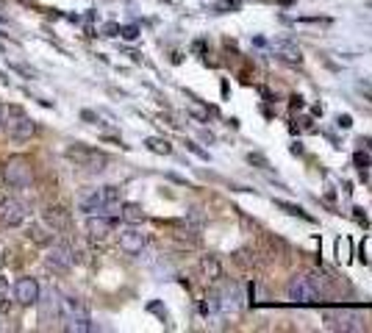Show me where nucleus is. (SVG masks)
Here are the masks:
<instances>
[{
	"mask_svg": "<svg viewBox=\"0 0 372 333\" xmlns=\"http://www.w3.org/2000/svg\"><path fill=\"white\" fill-rule=\"evenodd\" d=\"M325 298V281L320 275H298L289 283V300L298 305H314Z\"/></svg>",
	"mask_w": 372,
	"mask_h": 333,
	"instance_id": "obj_1",
	"label": "nucleus"
},
{
	"mask_svg": "<svg viewBox=\"0 0 372 333\" xmlns=\"http://www.w3.org/2000/svg\"><path fill=\"white\" fill-rule=\"evenodd\" d=\"M78 205L84 214H111V211H120L123 200H120L117 186H103V189H92L89 195H84Z\"/></svg>",
	"mask_w": 372,
	"mask_h": 333,
	"instance_id": "obj_2",
	"label": "nucleus"
},
{
	"mask_svg": "<svg viewBox=\"0 0 372 333\" xmlns=\"http://www.w3.org/2000/svg\"><path fill=\"white\" fill-rule=\"evenodd\" d=\"M3 184L9 189H28L34 184V166L23 156H11L3 164Z\"/></svg>",
	"mask_w": 372,
	"mask_h": 333,
	"instance_id": "obj_3",
	"label": "nucleus"
},
{
	"mask_svg": "<svg viewBox=\"0 0 372 333\" xmlns=\"http://www.w3.org/2000/svg\"><path fill=\"white\" fill-rule=\"evenodd\" d=\"M36 305H39V322H42V328H53L62 320V295L56 289L47 286L45 292H39Z\"/></svg>",
	"mask_w": 372,
	"mask_h": 333,
	"instance_id": "obj_4",
	"label": "nucleus"
},
{
	"mask_svg": "<svg viewBox=\"0 0 372 333\" xmlns=\"http://www.w3.org/2000/svg\"><path fill=\"white\" fill-rule=\"evenodd\" d=\"M6 131H9V139L14 145H26L36 136V123L23 111H11L6 120Z\"/></svg>",
	"mask_w": 372,
	"mask_h": 333,
	"instance_id": "obj_5",
	"label": "nucleus"
},
{
	"mask_svg": "<svg viewBox=\"0 0 372 333\" xmlns=\"http://www.w3.org/2000/svg\"><path fill=\"white\" fill-rule=\"evenodd\" d=\"M67 159L72 164L89 169V172H103L106 164H108V159H106L103 153L92 150V147H84V145H72V147H67Z\"/></svg>",
	"mask_w": 372,
	"mask_h": 333,
	"instance_id": "obj_6",
	"label": "nucleus"
},
{
	"mask_svg": "<svg viewBox=\"0 0 372 333\" xmlns=\"http://www.w3.org/2000/svg\"><path fill=\"white\" fill-rule=\"evenodd\" d=\"M45 264L50 266V269H56V272H67L75 264V250L69 244H64V242H59V244H53L45 253Z\"/></svg>",
	"mask_w": 372,
	"mask_h": 333,
	"instance_id": "obj_7",
	"label": "nucleus"
},
{
	"mask_svg": "<svg viewBox=\"0 0 372 333\" xmlns=\"http://www.w3.org/2000/svg\"><path fill=\"white\" fill-rule=\"evenodd\" d=\"M26 217H28V208H26L20 200H14V198L0 200V222H3V225L17 228V225L26 222Z\"/></svg>",
	"mask_w": 372,
	"mask_h": 333,
	"instance_id": "obj_8",
	"label": "nucleus"
},
{
	"mask_svg": "<svg viewBox=\"0 0 372 333\" xmlns=\"http://www.w3.org/2000/svg\"><path fill=\"white\" fill-rule=\"evenodd\" d=\"M39 292H42V286L36 283L34 278H20V281H14V286H11V298L17 305H36V300H39Z\"/></svg>",
	"mask_w": 372,
	"mask_h": 333,
	"instance_id": "obj_9",
	"label": "nucleus"
},
{
	"mask_svg": "<svg viewBox=\"0 0 372 333\" xmlns=\"http://www.w3.org/2000/svg\"><path fill=\"white\" fill-rule=\"evenodd\" d=\"M325 320L334 331H361L364 328V317L359 311H331L325 314Z\"/></svg>",
	"mask_w": 372,
	"mask_h": 333,
	"instance_id": "obj_10",
	"label": "nucleus"
},
{
	"mask_svg": "<svg viewBox=\"0 0 372 333\" xmlns=\"http://www.w3.org/2000/svg\"><path fill=\"white\" fill-rule=\"evenodd\" d=\"M120 247H123V253H128V256H139V253L147 247V233L136 231V228L123 231L120 233Z\"/></svg>",
	"mask_w": 372,
	"mask_h": 333,
	"instance_id": "obj_11",
	"label": "nucleus"
},
{
	"mask_svg": "<svg viewBox=\"0 0 372 333\" xmlns=\"http://www.w3.org/2000/svg\"><path fill=\"white\" fill-rule=\"evenodd\" d=\"M114 228V222L106 214H86V233L92 239H106Z\"/></svg>",
	"mask_w": 372,
	"mask_h": 333,
	"instance_id": "obj_12",
	"label": "nucleus"
},
{
	"mask_svg": "<svg viewBox=\"0 0 372 333\" xmlns=\"http://www.w3.org/2000/svg\"><path fill=\"white\" fill-rule=\"evenodd\" d=\"M62 314L64 320H84L89 317V308L81 298H62Z\"/></svg>",
	"mask_w": 372,
	"mask_h": 333,
	"instance_id": "obj_13",
	"label": "nucleus"
},
{
	"mask_svg": "<svg viewBox=\"0 0 372 333\" xmlns=\"http://www.w3.org/2000/svg\"><path fill=\"white\" fill-rule=\"evenodd\" d=\"M120 217L125 220V222H142L145 220V211H142V205H136V203H125V205H120Z\"/></svg>",
	"mask_w": 372,
	"mask_h": 333,
	"instance_id": "obj_14",
	"label": "nucleus"
},
{
	"mask_svg": "<svg viewBox=\"0 0 372 333\" xmlns=\"http://www.w3.org/2000/svg\"><path fill=\"white\" fill-rule=\"evenodd\" d=\"M28 236H31V242H36V244H50L53 239H56V233H53V228H42V225H31L28 228Z\"/></svg>",
	"mask_w": 372,
	"mask_h": 333,
	"instance_id": "obj_15",
	"label": "nucleus"
},
{
	"mask_svg": "<svg viewBox=\"0 0 372 333\" xmlns=\"http://www.w3.org/2000/svg\"><path fill=\"white\" fill-rule=\"evenodd\" d=\"M45 220H47L53 228H59V231L69 225V217H67V211H64V208H47V211H45Z\"/></svg>",
	"mask_w": 372,
	"mask_h": 333,
	"instance_id": "obj_16",
	"label": "nucleus"
},
{
	"mask_svg": "<svg viewBox=\"0 0 372 333\" xmlns=\"http://www.w3.org/2000/svg\"><path fill=\"white\" fill-rule=\"evenodd\" d=\"M275 50H278L286 62H298V64H300V59H303L300 47H298V45H292V42H281V45H275Z\"/></svg>",
	"mask_w": 372,
	"mask_h": 333,
	"instance_id": "obj_17",
	"label": "nucleus"
},
{
	"mask_svg": "<svg viewBox=\"0 0 372 333\" xmlns=\"http://www.w3.org/2000/svg\"><path fill=\"white\" fill-rule=\"evenodd\" d=\"M92 328H95V325H92L89 317H84V320H67V322H64V331L69 333H89Z\"/></svg>",
	"mask_w": 372,
	"mask_h": 333,
	"instance_id": "obj_18",
	"label": "nucleus"
},
{
	"mask_svg": "<svg viewBox=\"0 0 372 333\" xmlns=\"http://www.w3.org/2000/svg\"><path fill=\"white\" fill-rule=\"evenodd\" d=\"M201 269L205 272V278H211V281H217V278L222 275V269H220V261H217L214 256H205L203 261H201Z\"/></svg>",
	"mask_w": 372,
	"mask_h": 333,
	"instance_id": "obj_19",
	"label": "nucleus"
},
{
	"mask_svg": "<svg viewBox=\"0 0 372 333\" xmlns=\"http://www.w3.org/2000/svg\"><path fill=\"white\" fill-rule=\"evenodd\" d=\"M145 145H147V147H150L153 153H162V156H169V153H172L169 142H164V139H156V136H153V139H147Z\"/></svg>",
	"mask_w": 372,
	"mask_h": 333,
	"instance_id": "obj_20",
	"label": "nucleus"
},
{
	"mask_svg": "<svg viewBox=\"0 0 372 333\" xmlns=\"http://www.w3.org/2000/svg\"><path fill=\"white\" fill-rule=\"evenodd\" d=\"M275 205L278 208H283V211H289V214H295V217H303V220H311L308 214H305L300 205H295V203H286V200H275Z\"/></svg>",
	"mask_w": 372,
	"mask_h": 333,
	"instance_id": "obj_21",
	"label": "nucleus"
},
{
	"mask_svg": "<svg viewBox=\"0 0 372 333\" xmlns=\"http://www.w3.org/2000/svg\"><path fill=\"white\" fill-rule=\"evenodd\" d=\"M247 159H250V162H253V164H259V166H261V169H270V164H267V159H264V156H261V153H250V156H247Z\"/></svg>",
	"mask_w": 372,
	"mask_h": 333,
	"instance_id": "obj_22",
	"label": "nucleus"
},
{
	"mask_svg": "<svg viewBox=\"0 0 372 333\" xmlns=\"http://www.w3.org/2000/svg\"><path fill=\"white\" fill-rule=\"evenodd\" d=\"M347 250H350V242H347V239H339V259H342V256L347 259Z\"/></svg>",
	"mask_w": 372,
	"mask_h": 333,
	"instance_id": "obj_23",
	"label": "nucleus"
},
{
	"mask_svg": "<svg viewBox=\"0 0 372 333\" xmlns=\"http://www.w3.org/2000/svg\"><path fill=\"white\" fill-rule=\"evenodd\" d=\"M356 164H359V169H367V166H370V159H367V156H356Z\"/></svg>",
	"mask_w": 372,
	"mask_h": 333,
	"instance_id": "obj_24",
	"label": "nucleus"
},
{
	"mask_svg": "<svg viewBox=\"0 0 372 333\" xmlns=\"http://www.w3.org/2000/svg\"><path fill=\"white\" fill-rule=\"evenodd\" d=\"M3 331H9V320H6V314L0 311V333Z\"/></svg>",
	"mask_w": 372,
	"mask_h": 333,
	"instance_id": "obj_25",
	"label": "nucleus"
},
{
	"mask_svg": "<svg viewBox=\"0 0 372 333\" xmlns=\"http://www.w3.org/2000/svg\"><path fill=\"white\" fill-rule=\"evenodd\" d=\"M123 36H125V39H136V28H125Z\"/></svg>",
	"mask_w": 372,
	"mask_h": 333,
	"instance_id": "obj_26",
	"label": "nucleus"
},
{
	"mask_svg": "<svg viewBox=\"0 0 372 333\" xmlns=\"http://www.w3.org/2000/svg\"><path fill=\"white\" fill-rule=\"evenodd\" d=\"M3 120H6V108L0 106V123H3Z\"/></svg>",
	"mask_w": 372,
	"mask_h": 333,
	"instance_id": "obj_27",
	"label": "nucleus"
}]
</instances>
